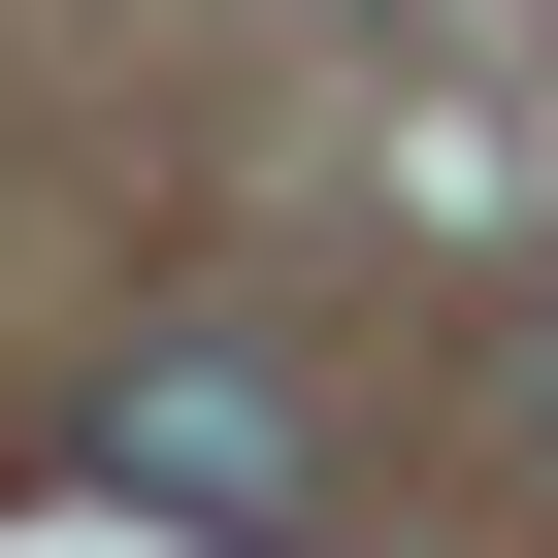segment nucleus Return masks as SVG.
Wrapping results in <instances>:
<instances>
[{
	"label": "nucleus",
	"instance_id": "1",
	"mask_svg": "<svg viewBox=\"0 0 558 558\" xmlns=\"http://www.w3.org/2000/svg\"><path fill=\"white\" fill-rule=\"evenodd\" d=\"M99 493L197 525V558H296V525H329V395H296V329H132V362H99Z\"/></svg>",
	"mask_w": 558,
	"mask_h": 558
},
{
	"label": "nucleus",
	"instance_id": "2",
	"mask_svg": "<svg viewBox=\"0 0 558 558\" xmlns=\"http://www.w3.org/2000/svg\"><path fill=\"white\" fill-rule=\"evenodd\" d=\"M493 427H525V493H558V296H525V329H493Z\"/></svg>",
	"mask_w": 558,
	"mask_h": 558
}]
</instances>
